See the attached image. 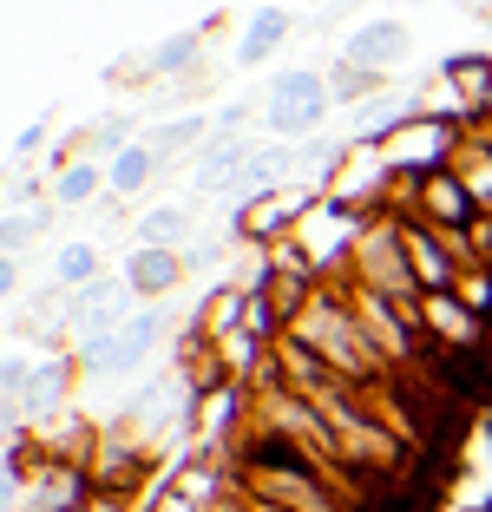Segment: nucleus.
Listing matches in <instances>:
<instances>
[{"instance_id": "obj_1", "label": "nucleus", "mask_w": 492, "mask_h": 512, "mask_svg": "<svg viewBox=\"0 0 492 512\" xmlns=\"http://www.w3.org/2000/svg\"><path fill=\"white\" fill-rule=\"evenodd\" d=\"M322 106H328V86L315 73H283L276 79V125H283V132H309V125L322 119Z\"/></svg>"}, {"instance_id": "obj_2", "label": "nucleus", "mask_w": 492, "mask_h": 512, "mask_svg": "<svg viewBox=\"0 0 492 512\" xmlns=\"http://www.w3.org/2000/svg\"><path fill=\"white\" fill-rule=\"evenodd\" d=\"M401 46H407V33L394 27V20H374V27H361L355 40H348V66H361V73H368L374 60H394Z\"/></svg>"}, {"instance_id": "obj_3", "label": "nucleus", "mask_w": 492, "mask_h": 512, "mask_svg": "<svg viewBox=\"0 0 492 512\" xmlns=\"http://www.w3.org/2000/svg\"><path fill=\"white\" fill-rule=\"evenodd\" d=\"M289 33V14H276V7H263V14L250 20V33H243V46H237V66H256V60H269V46Z\"/></svg>"}, {"instance_id": "obj_4", "label": "nucleus", "mask_w": 492, "mask_h": 512, "mask_svg": "<svg viewBox=\"0 0 492 512\" xmlns=\"http://www.w3.org/2000/svg\"><path fill=\"white\" fill-rule=\"evenodd\" d=\"M145 178H151V145H132L112 158V191H138Z\"/></svg>"}, {"instance_id": "obj_5", "label": "nucleus", "mask_w": 492, "mask_h": 512, "mask_svg": "<svg viewBox=\"0 0 492 512\" xmlns=\"http://www.w3.org/2000/svg\"><path fill=\"white\" fill-rule=\"evenodd\" d=\"M178 230H191V211H184V204H164V211H151L145 224H138V237L145 243H171Z\"/></svg>"}, {"instance_id": "obj_6", "label": "nucleus", "mask_w": 492, "mask_h": 512, "mask_svg": "<svg viewBox=\"0 0 492 512\" xmlns=\"http://www.w3.org/2000/svg\"><path fill=\"white\" fill-rule=\"evenodd\" d=\"M53 191H60V204H86V197L99 191V171L79 158V165H66V171H60V184H53Z\"/></svg>"}, {"instance_id": "obj_7", "label": "nucleus", "mask_w": 492, "mask_h": 512, "mask_svg": "<svg viewBox=\"0 0 492 512\" xmlns=\"http://www.w3.org/2000/svg\"><path fill=\"white\" fill-rule=\"evenodd\" d=\"M171 276H178V263H171L164 250H145V256L132 263V283H138V289H164Z\"/></svg>"}, {"instance_id": "obj_8", "label": "nucleus", "mask_w": 492, "mask_h": 512, "mask_svg": "<svg viewBox=\"0 0 492 512\" xmlns=\"http://www.w3.org/2000/svg\"><path fill=\"white\" fill-rule=\"evenodd\" d=\"M197 60V33H178V40H164L158 53H151V73H178V66Z\"/></svg>"}, {"instance_id": "obj_9", "label": "nucleus", "mask_w": 492, "mask_h": 512, "mask_svg": "<svg viewBox=\"0 0 492 512\" xmlns=\"http://www.w3.org/2000/svg\"><path fill=\"white\" fill-rule=\"evenodd\" d=\"M92 263H99V256H92L86 243H73V250H60V276H66V283H86V276H92Z\"/></svg>"}, {"instance_id": "obj_10", "label": "nucleus", "mask_w": 492, "mask_h": 512, "mask_svg": "<svg viewBox=\"0 0 492 512\" xmlns=\"http://www.w3.org/2000/svg\"><path fill=\"white\" fill-rule=\"evenodd\" d=\"M197 125L204 119H184V125H164L158 138H151V151H178V145H197Z\"/></svg>"}, {"instance_id": "obj_11", "label": "nucleus", "mask_w": 492, "mask_h": 512, "mask_svg": "<svg viewBox=\"0 0 492 512\" xmlns=\"http://www.w3.org/2000/svg\"><path fill=\"white\" fill-rule=\"evenodd\" d=\"M433 204H440V211H453V217H466V211H473V197H466L460 184H433Z\"/></svg>"}, {"instance_id": "obj_12", "label": "nucleus", "mask_w": 492, "mask_h": 512, "mask_svg": "<svg viewBox=\"0 0 492 512\" xmlns=\"http://www.w3.org/2000/svg\"><path fill=\"white\" fill-rule=\"evenodd\" d=\"M368 86H374V73H361V66H348V79H335V99H361Z\"/></svg>"}]
</instances>
